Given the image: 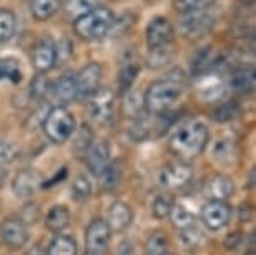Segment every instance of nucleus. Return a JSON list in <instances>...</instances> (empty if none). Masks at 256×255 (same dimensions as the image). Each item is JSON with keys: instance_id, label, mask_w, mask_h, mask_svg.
I'll return each mask as SVG.
<instances>
[{"instance_id": "nucleus-1", "label": "nucleus", "mask_w": 256, "mask_h": 255, "mask_svg": "<svg viewBox=\"0 0 256 255\" xmlns=\"http://www.w3.org/2000/svg\"><path fill=\"white\" fill-rule=\"evenodd\" d=\"M210 141V131L201 121H190L182 124L169 139V150L180 161L194 160L206 150Z\"/></svg>"}, {"instance_id": "nucleus-2", "label": "nucleus", "mask_w": 256, "mask_h": 255, "mask_svg": "<svg viewBox=\"0 0 256 255\" xmlns=\"http://www.w3.org/2000/svg\"><path fill=\"white\" fill-rule=\"evenodd\" d=\"M181 84L172 81L171 78L154 81L144 93L146 113L154 114V116H162L176 104V101L181 98Z\"/></svg>"}, {"instance_id": "nucleus-3", "label": "nucleus", "mask_w": 256, "mask_h": 255, "mask_svg": "<svg viewBox=\"0 0 256 255\" xmlns=\"http://www.w3.org/2000/svg\"><path fill=\"white\" fill-rule=\"evenodd\" d=\"M114 12L104 6L94 7L74 21V32L84 41H98L108 36L114 26Z\"/></svg>"}, {"instance_id": "nucleus-4", "label": "nucleus", "mask_w": 256, "mask_h": 255, "mask_svg": "<svg viewBox=\"0 0 256 255\" xmlns=\"http://www.w3.org/2000/svg\"><path fill=\"white\" fill-rule=\"evenodd\" d=\"M44 133L52 143H66L76 131V118L64 106H54L44 119Z\"/></svg>"}, {"instance_id": "nucleus-5", "label": "nucleus", "mask_w": 256, "mask_h": 255, "mask_svg": "<svg viewBox=\"0 0 256 255\" xmlns=\"http://www.w3.org/2000/svg\"><path fill=\"white\" fill-rule=\"evenodd\" d=\"M194 178V170L186 161L169 163L159 171V183L168 190H182Z\"/></svg>"}, {"instance_id": "nucleus-6", "label": "nucleus", "mask_w": 256, "mask_h": 255, "mask_svg": "<svg viewBox=\"0 0 256 255\" xmlns=\"http://www.w3.org/2000/svg\"><path fill=\"white\" fill-rule=\"evenodd\" d=\"M102 81V66L99 62H89L76 74L77 83V99L89 101L100 89Z\"/></svg>"}, {"instance_id": "nucleus-7", "label": "nucleus", "mask_w": 256, "mask_h": 255, "mask_svg": "<svg viewBox=\"0 0 256 255\" xmlns=\"http://www.w3.org/2000/svg\"><path fill=\"white\" fill-rule=\"evenodd\" d=\"M212 26H214L212 16L206 14V11H201V12L186 14L184 19L180 24V31L186 39L198 41L201 37L208 36L211 32Z\"/></svg>"}, {"instance_id": "nucleus-8", "label": "nucleus", "mask_w": 256, "mask_h": 255, "mask_svg": "<svg viewBox=\"0 0 256 255\" xmlns=\"http://www.w3.org/2000/svg\"><path fill=\"white\" fill-rule=\"evenodd\" d=\"M174 39V29L166 17H156L148 24L146 42L151 51L168 47Z\"/></svg>"}, {"instance_id": "nucleus-9", "label": "nucleus", "mask_w": 256, "mask_h": 255, "mask_svg": "<svg viewBox=\"0 0 256 255\" xmlns=\"http://www.w3.org/2000/svg\"><path fill=\"white\" fill-rule=\"evenodd\" d=\"M59 59V51H57L56 42L50 37H42L40 41L34 46L32 51V64L38 74L49 72L57 64Z\"/></svg>"}, {"instance_id": "nucleus-10", "label": "nucleus", "mask_w": 256, "mask_h": 255, "mask_svg": "<svg viewBox=\"0 0 256 255\" xmlns=\"http://www.w3.org/2000/svg\"><path fill=\"white\" fill-rule=\"evenodd\" d=\"M110 228L106 220L96 218L89 223L86 230V245H88V253L92 255H104L106 248L110 240Z\"/></svg>"}, {"instance_id": "nucleus-11", "label": "nucleus", "mask_w": 256, "mask_h": 255, "mask_svg": "<svg viewBox=\"0 0 256 255\" xmlns=\"http://www.w3.org/2000/svg\"><path fill=\"white\" fill-rule=\"evenodd\" d=\"M0 240L12 250L22 248L28 242L27 225L20 218H6L0 223Z\"/></svg>"}, {"instance_id": "nucleus-12", "label": "nucleus", "mask_w": 256, "mask_h": 255, "mask_svg": "<svg viewBox=\"0 0 256 255\" xmlns=\"http://www.w3.org/2000/svg\"><path fill=\"white\" fill-rule=\"evenodd\" d=\"M194 89L198 98L204 103H214L220 101L224 94V83L214 72H204V74L196 76Z\"/></svg>"}, {"instance_id": "nucleus-13", "label": "nucleus", "mask_w": 256, "mask_h": 255, "mask_svg": "<svg viewBox=\"0 0 256 255\" xmlns=\"http://www.w3.org/2000/svg\"><path fill=\"white\" fill-rule=\"evenodd\" d=\"M89 111L94 121L99 124H108L114 118V94L110 89L100 88L89 99Z\"/></svg>"}, {"instance_id": "nucleus-14", "label": "nucleus", "mask_w": 256, "mask_h": 255, "mask_svg": "<svg viewBox=\"0 0 256 255\" xmlns=\"http://www.w3.org/2000/svg\"><path fill=\"white\" fill-rule=\"evenodd\" d=\"M44 185V176L37 170L28 168V170H22L20 173H17V176L12 181V190L18 198H30Z\"/></svg>"}, {"instance_id": "nucleus-15", "label": "nucleus", "mask_w": 256, "mask_h": 255, "mask_svg": "<svg viewBox=\"0 0 256 255\" xmlns=\"http://www.w3.org/2000/svg\"><path fill=\"white\" fill-rule=\"evenodd\" d=\"M202 222L210 230H221L230 223L231 208L226 201H208L201 210Z\"/></svg>"}, {"instance_id": "nucleus-16", "label": "nucleus", "mask_w": 256, "mask_h": 255, "mask_svg": "<svg viewBox=\"0 0 256 255\" xmlns=\"http://www.w3.org/2000/svg\"><path fill=\"white\" fill-rule=\"evenodd\" d=\"M234 185L226 175H211L202 185V195L210 201H226L233 195Z\"/></svg>"}, {"instance_id": "nucleus-17", "label": "nucleus", "mask_w": 256, "mask_h": 255, "mask_svg": "<svg viewBox=\"0 0 256 255\" xmlns=\"http://www.w3.org/2000/svg\"><path fill=\"white\" fill-rule=\"evenodd\" d=\"M84 160L88 165L89 171L96 176H100L108 165L110 163V148L106 141H98L92 143L89 146V150L84 153Z\"/></svg>"}, {"instance_id": "nucleus-18", "label": "nucleus", "mask_w": 256, "mask_h": 255, "mask_svg": "<svg viewBox=\"0 0 256 255\" xmlns=\"http://www.w3.org/2000/svg\"><path fill=\"white\" fill-rule=\"evenodd\" d=\"M49 96L59 103L57 106L72 103L74 99H77V83L74 72H66V74L60 76L57 83L50 84Z\"/></svg>"}, {"instance_id": "nucleus-19", "label": "nucleus", "mask_w": 256, "mask_h": 255, "mask_svg": "<svg viewBox=\"0 0 256 255\" xmlns=\"http://www.w3.org/2000/svg\"><path fill=\"white\" fill-rule=\"evenodd\" d=\"M132 208L124 201H114L108 211V225L110 232H124L132 222Z\"/></svg>"}, {"instance_id": "nucleus-20", "label": "nucleus", "mask_w": 256, "mask_h": 255, "mask_svg": "<svg viewBox=\"0 0 256 255\" xmlns=\"http://www.w3.org/2000/svg\"><path fill=\"white\" fill-rule=\"evenodd\" d=\"M238 146H236V143L233 139H228V138H221L218 141L214 143V146H212V158H214L216 163H220V165H233L238 160Z\"/></svg>"}, {"instance_id": "nucleus-21", "label": "nucleus", "mask_w": 256, "mask_h": 255, "mask_svg": "<svg viewBox=\"0 0 256 255\" xmlns=\"http://www.w3.org/2000/svg\"><path fill=\"white\" fill-rule=\"evenodd\" d=\"M70 222V213L64 205H54L46 216V227L54 233L62 232Z\"/></svg>"}, {"instance_id": "nucleus-22", "label": "nucleus", "mask_w": 256, "mask_h": 255, "mask_svg": "<svg viewBox=\"0 0 256 255\" xmlns=\"http://www.w3.org/2000/svg\"><path fill=\"white\" fill-rule=\"evenodd\" d=\"M254 67H241L231 76V88L236 93H250L254 88Z\"/></svg>"}, {"instance_id": "nucleus-23", "label": "nucleus", "mask_w": 256, "mask_h": 255, "mask_svg": "<svg viewBox=\"0 0 256 255\" xmlns=\"http://www.w3.org/2000/svg\"><path fill=\"white\" fill-rule=\"evenodd\" d=\"M24 78V72L16 57H4L0 59V81H6L14 86L20 84V81Z\"/></svg>"}, {"instance_id": "nucleus-24", "label": "nucleus", "mask_w": 256, "mask_h": 255, "mask_svg": "<svg viewBox=\"0 0 256 255\" xmlns=\"http://www.w3.org/2000/svg\"><path fill=\"white\" fill-rule=\"evenodd\" d=\"M60 9V0H30V14L38 22L49 21Z\"/></svg>"}, {"instance_id": "nucleus-25", "label": "nucleus", "mask_w": 256, "mask_h": 255, "mask_svg": "<svg viewBox=\"0 0 256 255\" xmlns=\"http://www.w3.org/2000/svg\"><path fill=\"white\" fill-rule=\"evenodd\" d=\"M47 255H77V242L70 235H56L47 248Z\"/></svg>"}, {"instance_id": "nucleus-26", "label": "nucleus", "mask_w": 256, "mask_h": 255, "mask_svg": "<svg viewBox=\"0 0 256 255\" xmlns=\"http://www.w3.org/2000/svg\"><path fill=\"white\" fill-rule=\"evenodd\" d=\"M171 222L176 228H188L191 225H194V211L190 210L184 203H174L171 208Z\"/></svg>"}, {"instance_id": "nucleus-27", "label": "nucleus", "mask_w": 256, "mask_h": 255, "mask_svg": "<svg viewBox=\"0 0 256 255\" xmlns=\"http://www.w3.org/2000/svg\"><path fill=\"white\" fill-rule=\"evenodd\" d=\"M17 31V17L8 9H0V44L8 42L16 36Z\"/></svg>"}, {"instance_id": "nucleus-28", "label": "nucleus", "mask_w": 256, "mask_h": 255, "mask_svg": "<svg viewBox=\"0 0 256 255\" xmlns=\"http://www.w3.org/2000/svg\"><path fill=\"white\" fill-rule=\"evenodd\" d=\"M214 2L216 0H172V7L176 12L186 16V14L208 11Z\"/></svg>"}, {"instance_id": "nucleus-29", "label": "nucleus", "mask_w": 256, "mask_h": 255, "mask_svg": "<svg viewBox=\"0 0 256 255\" xmlns=\"http://www.w3.org/2000/svg\"><path fill=\"white\" fill-rule=\"evenodd\" d=\"M168 237L161 230H156L149 235L146 247H144V255H162L168 252Z\"/></svg>"}, {"instance_id": "nucleus-30", "label": "nucleus", "mask_w": 256, "mask_h": 255, "mask_svg": "<svg viewBox=\"0 0 256 255\" xmlns=\"http://www.w3.org/2000/svg\"><path fill=\"white\" fill-rule=\"evenodd\" d=\"M124 111L129 118H141V114L146 111L144 96L139 93H129L124 99Z\"/></svg>"}, {"instance_id": "nucleus-31", "label": "nucleus", "mask_w": 256, "mask_h": 255, "mask_svg": "<svg viewBox=\"0 0 256 255\" xmlns=\"http://www.w3.org/2000/svg\"><path fill=\"white\" fill-rule=\"evenodd\" d=\"M72 198L76 201H86L92 193V186H90V181L88 180L86 175H77L74 183H72Z\"/></svg>"}, {"instance_id": "nucleus-32", "label": "nucleus", "mask_w": 256, "mask_h": 255, "mask_svg": "<svg viewBox=\"0 0 256 255\" xmlns=\"http://www.w3.org/2000/svg\"><path fill=\"white\" fill-rule=\"evenodd\" d=\"M98 6H99V0H69L66 11H67V16L72 17V21H76L82 14L92 11V9Z\"/></svg>"}, {"instance_id": "nucleus-33", "label": "nucleus", "mask_w": 256, "mask_h": 255, "mask_svg": "<svg viewBox=\"0 0 256 255\" xmlns=\"http://www.w3.org/2000/svg\"><path fill=\"white\" fill-rule=\"evenodd\" d=\"M138 72H139V66L134 64V62H128L122 69H120V74H119V88L122 93H128L131 89L132 83L136 81L138 78Z\"/></svg>"}, {"instance_id": "nucleus-34", "label": "nucleus", "mask_w": 256, "mask_h": 255, "mask_svg": "<svg viewBox=\"0 0 256 255\" xmlns=\"http://www.w3.org/2000/svg\"><path fill=\"white\" fill-rule=\"evenodd\" d=\"M172 205H174V201H172L171 196L159 195L156 196V200L152 201V215L159 220L166 218V216H169V213H171Z\"/></svg>"}, {"instance_id": "nucleus-35", "label": "nucleus", "mask_w": 256, "mask_h": 255, "mask_svg": "<svg viewBox=\"0 0 256 255\" xmlns=\"http://www.w3.org/2000/svg\"><path fill=\"white\" fill-rule=\"evenodd\" d=\"M92 139H94V134L89 129V126H82L76 134L74 150L79 153V155H84V153L89 150L90 144H92Z\"/></svg>"}, {"instance_id": "nucleus-36", "label": "nucleus", "mask_w": 256, "mask_h": 255, "mask_svg": "<svg viewBox=\"0 0 256 255\" xmlns=\"http://www.w3.org/2000/svg\"><path fill=\"white\" fill-rule=\"evenodd\" d=\"M236 114H238V104L236 103H223L220 104L218 108L212 111V118L216 119V121H230V119H233Z\"/></svg>"}, {"instance_id": "nucleus-37", "label": "nucleus", "mask_w": 256, "mask_h": 255, "mask_svg": "<svg viewBox=\"0 0 256 255\" xmlns=\"http://www.w3.org/2000/svg\"><path fill=\"white\" fill-rule=\"evenodd\" d=\"M181 240L186 248H194L202 242V233H201V230H198L194 227V225H191V227L181 230Z\"/></svg>"}, {"instance_id": "nucleus-38", "label": "nucleus", "mask_w": 256, "mask_h": 255, "mask_svg": "<svg viewBox=\"0 0 256 255\" xmlns=\"http://www.w3.org/2000/svg\"><path fill=\"white\" fill-rule=\"evenodd\" d=\"M100 181H102L104 186H108V188H112V186L118 185L119 178H120V168L118 163H109L108 168L100 173Z\"/></svg>"}, {"instance_id": "nucleus-39", "label": "nucleus", "mask_w": 256, "mask_h": 255, "mask_svg": "<svg viewBox=\"0 0 256 255\" xmlns=\"http://www.w3.org/2000/svg\"><path fill=\"white\" fill-rule=\"evenodd\" d=\"M30 93L34 98L37 99H42L46 98V96H49V91H50V83L47 81V78L44 74H38L36 79H34V83L30 86Z\"/></svg>"}, {"instance_id": "nucleus-40", "label": "nucleus", "mask_w": 256, "mask_h": 255, "mask_svg": "<svg viewBox=\"0 0 256 255\" xmlns=\"http://www.w3.org/2000/svg\"><path fill=\"white\" fill-rule=\"evenodd\" d=\"M17 146L7 141H0V166H6L17 158Z\"/></svg>"}, {"instance_id": "nucleus-41", "label": "nucleus", "mask_w": 256, "mask_h": 255, "mask_svg": "<svg viewBox=\"0 0 256 255\" xmlns=\"http://www.w3.org/2000/svg\"><path fill=\"white\" fill-rule=\"evenodd\" d=\"M116 255H134V247L129 240H124L122 243L118 247V253Z\"/></svg>"}, {"instance_id": "nucleus-42", "label": "nucleus", "mask_w": 256, "mask_h": 255, "mask_svg": "<svg viewBox=\"0 0 256 255\" xmlns=\"http://www.w3.org/2000/svg\"><path fill=\"white\" fill-rule=\"evenodd\" d=\"M24 255H47V250H44L40 245H34L32 248H28Z\"/></svg>"}, {"instance_id": "nucleus-43", "label": "nucleus", "mask_w": 256, "mask_h": 255, "mask_svg": "<svg viewBox=\"0 0 256 255\" xmlns=\"http://www.w3.org/2000/svg\"><path fill=\"white\" fill-rule=\"evenodd\" d=\"M6 180H7V170L4 166H0V188L6 185Z\"/></svg>"}, {"instance_id": "nucleus-44", "label": "nucleus", "mask_w": 256, "mask_h": 255, "mask_svg": "<svg viewBox=\"0 0 256 255\" xmlns=\"http://www.w3.org/2000/svg\"><path fill=\"white\" fill-rule=\"evenodd\" d=\"M244 2H246V4H251V6H253V4L256 2V0H244Z\"/></svg>"}, {"instance_id": "nucleus-45", "label": "nucleus", "mask_w": 256, "mask_h": 255, "mask_svg": "<svg viewBox=\"0 0 256 255\" xmlns=\"http://www.w3.org/2000/svg\"><path fill=\"white\" fill-rule=\"evenodd\" d=\"M162 255H176V253H171V252H166V253H162Z\"/></svg>"}, {"instance_id": "nucleus-46", "label": "nucleus", "mask_w": 256, "mask_h": 255, "mask_svg": "<svg viewBox=\"0 0 256 255\" xmlns=\"http://www.w3.org/2000/svg\"><path fill=\"white\" fill-rule=\"evenodd\" d=\"M246 255H254V252H250V253H246Z\"/></svg>"}]
</instances>
